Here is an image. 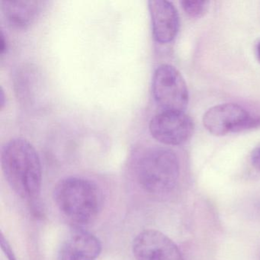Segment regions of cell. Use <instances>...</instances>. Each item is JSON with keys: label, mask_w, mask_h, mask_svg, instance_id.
I'll return each mask as SVG.
<instances>
[{"label": "cell", "mask_w": 260, "mask_h": 260, "mask_svg": "<svg viewBox=\"0 0 260 260\" xmlns=\"http://www.w3.org/2000/svg\"><path fill=\"white\" fill-rule=\"evenodd\" d=\"M0 242H1V247H2L3 251L7 255L8 260H16V255L12 249L11 246L3 234L1 235V241Z\"/></svg>", "instance_id": "4fadbf2b"}, {"label": "cell", "mask_w": 260, "mask_h": 260, "mask_svg": "<svg viewBox=\"0 0 260 260\" xmlns=\"http://www.w3.org/2000/svg\"><path fill=\"white\" fill-rule=\"evenodd\" d=\"M203 124L211 135L223 136L260 127V116L252 115L239 105L226 103L208 109Z\"/></svg>", "instance_id": "5b68a950"}, {"label": "cell", "mask_w": 260, "mask_h": 260, "mask_svg": "<svg viewBox=\"0 0 260 260\" xmlns=\"http://www.w3.org/2000/svg\"><path fill=\"white\" fill-rule=\"evenodd\" d=\"M152 93L162 110L184 112L188 103V91L183 77L175 67L159 65L152 77Z\"/></svg>", "instance_id": "277c9868"}, {"label": "cell", "mask_w": 260, "mask_h": 260, "mask_svg": "<svg viewBox=\"0 0 260 260\" xmlns=\"http://www.w3.org/2000/svg\"><path fill=\"white\" fill-rule=\"evenodd\" d=\"M42 4L39 0H4L1 2V10L10 25L25 29L40 14Z\"/></svg>", "instance_id": "30bf717a"}, {"label": "cell", "mask_w": 260, "mask_h": 260, "mask_svg": "<svg viewBox=\"0 0 260 260\" xmlns=\"http://www.w3.org/2000/svg\"><path fill=\"white\" fill-rule=\"evenodd\" d=\"M54 198L62 214L79 224L93 221L103 206V194L96 184L77 176L59 181L54 188Z\"/></svg>", "instance_id": "7a4b0ae2"}, {"label": "cell", "mask_w": 260, "mask_h": 260, "mask_svg": "<svg viewBox=\"0 0 260 260\" xmlns=\"http://www.w3.org/2000/svg\"><path fill=\"white\" fill-rule=\"evenodd\" d=\"M149 130L159 142L178 146L185 144L192 136L194 123L184 112L162 110L152 117Z\"/></svg>", "instance_id": "8992f818"}, {"label": "cell", "mask_w": 260, "mask_h": 260, "mask_svg": "<svg viewBox=\"0 0 260 260\" xmlns=\"http://www.w3.org/2000/svg\"><path fill=\"white\" fill-rule=\"evenodd\" d=\"M0 98H1V101H0V103H1V108L3 109L4 105H5V102H4V100H5V95H4V91L3 89H1V95H0Z\"/></svg>", "instance_id": "2e32d148"}, {"label": "cell", "mask_w": 260, "mask_h": 260, "mask_svg": "<svg viewBox=\"0 0 260 260\" xmlns=\"http://www.w3.org/2000/svg\"><path fill=\"white\" fill-rule=\"evenodd\" d=\"M148 8L155 41L160 44L170 43L179 31V13L176 7L167 0H150Z\"/></svg>", "instance_id": "ba28073f"}, {"label": "cell", "mask_w": 260, "mask_h": 260, "mask_svg": "<svg viewBox=\"0 0 260 260\" xmlns=\"http://www.w3.org/2000/svg\"><path fill=\"white\" fill-rule=\"evenodd\" d=\"M135 173L138 183L146 191L167 194L174 189L179 181V159L170 149L150 147L138 158Z\"/></svg>", "instance_id": "3957f363"}, {"label": "cell", "mask_w": 260, "mask_h": 260, "mask_svg": "<svg viewBox=\"0 0 260 260\" xmlns=\"http://www.w3.org/2000/svg\"><path fill=\"white\" fill-rule=\"evenodd\" d=\"M182 9L185 14L191 19H199L205 16L208 11L209 2L208 1H189L184 0L181 2Z\"/></svg>", "instance_id": "7c38bea8"}, {"label": "cell", "mask_w": 260, "mask_h": 260, "mask_svg": "<svg viewBox=\"0 0 260 260\" xmlns=\"http://www.w3.org/2000/svg\"><path fill=\"white\" fill-rule=\"evenodd\" d=\"M41 76L35 67L24 66L18 70L14 78L16 95L27 106L36 103L41 92Z\"/></svg>", "instance_id": "8fae6325"}, {"label": "cell", "mask_w": 260, "mask_h": 260, "mask_svg": "<svg viewBox=\"0 0 260 260\" xmlns=\"http://www.w3.org/2000/svg\"><path fill=\"white\" fill-rule=\"evenodd\" d=\"M251 162L254 168L260 172V147H257L252 152Z\"/></svg>", "instance_id": "5bb4252c"}, {"label": "cell", "mask_w": 260, "mask_h": 260, "mask_svg": "<svg viewBox=\"0 0 260 260\" xmlns=\"http://www.w3.org/2000/svg\"><path fill=\"white\" fill-rule=\"evenodd\" d=\"M1 167L15 192L31 203L38 202L42 191V162L31 142L22 138L9 140L1 149Z\"/></svg>", "instance_id": "6da1fadb"}, {"label": "cell", "mask_w": 260, "mask_h": 260, "mask_svg": "<svg viewBox=\"0 0 260 260\" xmlns=\"http://www.w3.org/2000/svg\"><path fill=\"white\" fill-rule=\"evenodd\" d=\"M256 56L258 58V61L260 62V41L257 43L256 45Z\"/></svg>", "instance_id": "e0dca14e"}, {"label": "cell", "mask_w": 260, "mask_h": 260, "mask_svg": "<svg viewBox=\"0 0 260 260\" xmlns=\"http://www.w3.org/2000/svg\"><path fill=\"white\" fill-rule=\"evenodd\" d=\"M102 252L100 240L89 231L74 230L60 248V260H95Z\"/></svg>", "instance_id": "9c48e42d"}, {"label": "cell", "mask_w": 260, "mask_h": 260, "mask_svg": "<svg viewBox=\"0 0 260 260\" xmlns=\"http://www.w3.org/2000/svg\"><path fill=\"white\" fill-rule=\"evenodd\" d=\"M7 48H8V41H7V36L2 30L0 35V54L4 55Z\"/></svg>", "instance_id": "9a60e30c"}, {"label": "cell", "mask_w": 260, "mask_h": 260, "mask_svg": "<svg viewBox=\"0 0 260 260\" xmlns=\"http://www.w3.org/2000/svg\"><path fill=\"white\" fill-rule=\"evenodd\" d=\"M132 249L137 260H185L176 243L156 230L140 233Z\"/></svg>", "instance_id": "52a82bcc"}]
</instances>
